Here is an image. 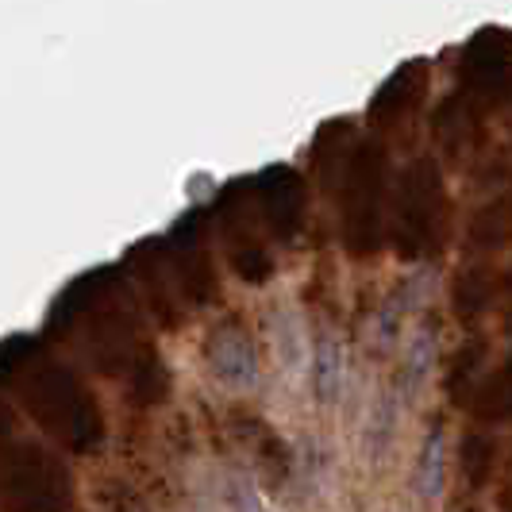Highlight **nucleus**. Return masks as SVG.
<instances>
[{"mask_svg":"<svg viewBox=\"0 0 512 512\" xmlns=\"http://www.w3.org/2000/svg\"><path fill=\"white\" fill-rule=\"evenodd\" d=\"M343 378H347L343 347H339V339L332 332H324L312 347V389H316V397L332 405L339 397V389H343Z\"/></svg>","mask_w":512,"mask_h":512,"instance_id":"obj_1","label":"nucleus"},{"mask_svg":"<svg viewBox=\"0 0 512 512\" xmlns=\"http://www.w3.org/2000/svg\"><path fill=\"white\" fill-rule=\"evenodd\" d=\"M212 362H216V374H220L228 385H251V382H255V374H258L251 347H247V343H243L235 332H228L220 343H216Z\"/></svg>","mask_w":512,"mask_h":512,"instance_id":"obj_2","label":"nucleus"},{"mask_svg":"<svg viewBox=\"0 0 512 512\" xmlns=\"http://www.w3.org/2000/svg\"><path fill=\"white\" fill-rule=\"evenodd\" d=\"M443 462H447V443H443L439 432H432L428 443H424V451H420V459H416V474H412L416 493L424 501H436L439 489H443Z\"/></svg>","mask_w":512,"mask_h":512,"instance_id":"obj_3","label":"nucleus"},{"mask_svg":"<svg viewBox=\"0 0 512 512\" xmlns=\"http://www.w3.org/2000/svg\"><path fill=\"white\" fill-rule=\"evenodd\" d=\"M432 362H436V343H432V335L428 332H416L409 347V359H405V385H420L428 378V370H432Z\"/></svg>","mask_w":512,"mask_h":512,"instance_id":"obj_4","label":"nucleus"},{"mask_svg":"<svg viewBox=\"0 0 512 512\" xmlns=\"http://www.w3.org/2000/svg\"><path fill=\"white\" fill-rule=\"evenodd\" d=\"M278 347H282L285 370H305V362H312L305 355V339H301V328H297V320H293L289 328H282V335H278Z\"/></svg>","mask_w":512,"mask_h":512,"instance_id":"obj_5","label":"nucleus"}]
</instances>
